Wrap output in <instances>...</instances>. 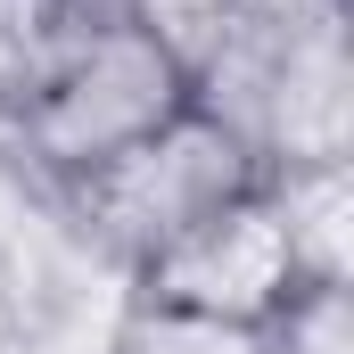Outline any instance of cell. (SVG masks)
<instances>
[{
    "mask_svg": "<svg viewBox=\"0 0 354 354\" xmlns=\"http://www.w3.org/2000/svg\"><path fill=\"white\" fill-rule=\"evenodd\" d=\"M181 107H198V66L157 25L83 17V33L58 50V66L25 91L0 124H8L17 157L50 189H75L107 157H124L149 132H165Z\"/></svg>",
    "mask_w": 354,
    "mask_h": 354,
    "instance_id": "1",
    "label": "cell"
},
{
    "mask_svg": "<svg viewBox=\"0 0 354 354\" xmlns=\"http://www.w3.org/2000/svg\"><path fill=\"white\" fill-rule=\"evenodd\" d=\"M256 338L264 354H354V280H297Z\"/></svg>",
    "mask_w": 354,
    "mask_h": 354,
    "instance_id": "6",
    "label": "cell"
},
{
    "mask_svg": "<svg viewBox=\"0 0 354 354\" xmlns=\"http://www.w3.org/2000/svg\"><path fill=\"white\" fill-rule=\"evenodd\" d=\"M288 288H297V256H288V231L272 214L264 181L248 198H231L223 214H206L189 239H174L157 264L132 272L140 305L198 313V322H223V330H264L288 305Z\"/></svg>",
    "mask_w": 354,
    "mask_h": 354,
    "instance_id": "3",
    "label": "cell"
},
{
    "mask_svg": "<svg viewBox=\"0 0 354 354\" xmlns=\"http://www.w3.org/2000/svg\"><path fill=\"white\" fill-rule=\"evenodd\" d=\"M83 17H99V8H83V0H0V115L58 66V50L83 33Z\"/></svg>",
    "mask_w": 354,
    "mask_h": 354,
    "instance_id": "5",
    "label": "cell"
},
{
    "mask_svg": "<svg viewBox=\"0 0 354 354\" xmlns=\"http://www.w3.org/2000/svg\"><path fill=\"white\" fill-rule=\"evenodd\" d=\"M83 8H99V17H132V25H157L198 75H206V58L231 41V25L248 17V0H83Z\"/></svg>",
    "mask_w": 354,
    "mask_h": 354,
    "instance_id": "8",
    "label": "cell"
},
{
    "mask_svg": "<svg viewBox=\"0 0 354 354\" xmlns=\"http://www.w3.org/2000/svg\"><path fill=\"white\" fill-rule=\"evenodd\" d=\"M272 214L288 231L297 280H354V165L346 157H297L264 165Z\"/></svg>",
    "mask_w": 354,
    "mask_h": 354,
    "instance_id": "4",
    "label": "cell"
},
{
    "mask_svg": "<svg viewBox=\"0 0 354 354\" xmlns=\"http://www.w3.org/2000/svg\"><path fill=\"white\" fill-rule=\"evenodd\" d=\"M107 354H264L256 330H223V322H198V313H165V305H140L124 297V322Z\"/></svg>",
    "mask_w": 354,
    "mask_h": 354,
    "instance_id": "7",
    "label": "cell"
},
{
    "mask_svg": "<svg viewBox=\"0 0 354 354\" xmlns=\"http://www.w3.org/2000/svg\"><path fill=\"white\" fill-rule=\"evenodd\" d=\"M256 181H264V149L223 107L198 99V107H181L165 132H149L140 149L107 157L99 174H83L58 198L83 223V239L132 280L140 264H157L174 239H189L206 214H223L231 198H248Z\"/></svg>",
    "mask_w": 354,
    "mask_h": 354,
    "instance_id": "2",
    "label": "cell"
}]
</instances>
